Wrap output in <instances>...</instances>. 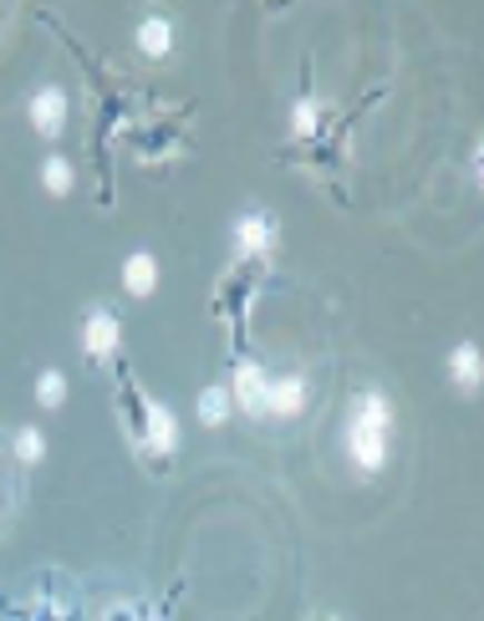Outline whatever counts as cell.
Segmentation results:
<instances>
[{
	"label": "cell",
	"mask_w": 484,
	"mask_h": 621,
	"mask_svg": "<svg viewBox=\"0 0 484 621\" xmlns=\"http://www.w3.org/2000/svg\"><path fill=\"white\" fill-rule=\"evenodd\" d=\"M387 443H393V407L383 393H363L347 413V459L363 474H377L387 464Z\"/></svg>",
	"instance_id": "cell-1"
},
{
	"label": "cell",
	"mask_w": 484,
	"mask_h": 621,
	"mask_svg": "<svg viewBox=\"0 0 484 621\" xmlns=\"http://www.w3.org/2000/svg\"><path fill=\"white\" fill-rule=\"evenodd\" d=\"M266 387H270L266 367H260V362H240V367H235V383H230V403L240 407V413H250V418H260V413H266Z\"/></svg>",
	"instance_id": "cell-2"
},
{
	"label": "cell",
	"mask_w": 484,
	"mask_h": 621,
	"mask_svg": "<svg viewBox=\"0 0 484 621\" xmlns=\"http://www.w3.org/2000/svg\"><path fill=\"white\" fill-rule=\"evenodd\" d=\"M61 122H67V92L51 82V87H41V92L31 97V128H37L41 138H57Z\"/></svg>",
	"instance_id": "cell-3"
},
{
	"label": "cell",
	"mask_w": 484,
	"mask_h": 621,
	"mask_svg": "<svg viewBox=\"0 0 484 621\" xmlns=\"http://www.w3.org/2000/svg\"><path fill=\"white\" fill-rule=\"evenodd\" d=\"M118 316L112 310H92L87 316V326H82V352L87 357H112L118 352Z\"/></svg>",
	"instance_id": "cell-4"
},
{
	"label": "cell",
	"mask_w": 484,
	"mask_h": 621,
	"mask_svg": "<svg viewBox=\"0 0 484 621\" xmlns=\"http://www.w3.org/2000/svg\"><path fill=\"white\" fill-rule=\"evenodd\" d=\"M302 407H306V383H302V377H270L266 413H276V418H296Z\"/></svg>",
	"instance_id": "cell-5"
},
{
	"label": "cell",
	"mask_w": 484,
	"mask_h": 621,
	"mask_svg": "<svg viewBox=\"0 0 484 621\" xmlns=\"http://www.w3.org/2000/svg\"><path fill=\"white\" fill-rule=\"evenodd\" d=\"M235 245H240L245 255L270 250V245H276V219H270V215H245V219H235Z\"/></svg>",
	"instance_id": "cell-6"
},
{
	"label": "cell",
	"mask_w": 484,
	"mask_h": 621,
	"mask_svg": "<svg viewBox=\"0 0 484 621\" xmlns=\"http://www.w3.org/2000/svg\"><path fill=\"white\" fill-rule=\"evenodd\" d=\"M122 286H128V296H154V286H158V260L148 250H138V255H128L122 260Z\"/></svg>",
	"instance_id": "cell-7"
},
{
	"label": "cell",
	"mask_w": 484,
	"mask_h": 621,
	"mask_svg": "<svg viewBox=\"0 0 484 621\" xmlns=\"http://www.w3.org/2000/svg\"><path fill=\"white\" fill-rule=\"evenodd\" d=\"M148 448H154V454H174V448H179V418H174L164 403L148 407Z\"/></svg>",
	"instance_id": "cell-8"
},
{
	"label": "cell",
	"mask_w": 484,
	"mask_h": 621,
	"mask_svg": "<svg viewBox=\"0 0 484 621\" xmlns=\"http://www.w3.org/2000/svg\"><path fill=\"white\" fill-rule=\"evenodd\" d=\"M448 377H454V387H464V393L480 387V347H474V342H464V347L448 357Z\"/></svg>",
	"instance_id": "cell-9"
},
{
	"label": "cell",
	"mask_w": 484,
	"mask_h": 621,
	"mask_svg": "<svg viewBox=\"0 0 484 621\" xmlns=\"http://www.w3.org/2000/svg\"><path fill=\"white\" fill-rule=\"evenodd\" d=\"M138 47H144L148 57H169V47H174V26L164 21V16H148V21L138 26Z\"/></svg>",
	"instance_id": "cell-10"
},
{
	"label": "cell",
	"mask_w": 484,
	"mask_h": 621,
	"mask_svg": "<svg viewBox=\"0 0 484 621\" xmlns=\"http://www.w3.org/2000/svg\"><path fill=\"white\" fill-rule=\"evenodd\" d=\"M230 387H205V393H199V423H205V428H219V423L230 418Z\"/></svg>",
	"instance_id": "cell-11"
},
{
	"label": "cell",
	"mask_w": 484,
	"mask_h": 621,
	"mask_svg": "<svg viewBox=\"0 0 484 621\" xmlns=\"http://www.w3.org/2000/svg\"><path fill=\"white\" fill-rule=\"evenodd\" d=\"M41 184H47L51 194H67L72 189V164H67V158H47V164H41Z\"/></svg>",
	"instance_id": "cell-12"
},
{
	"label": "cell",
	"mask_w": 484,
	"mask_h": 621,
	"mask_svg": "<svg viewBox=\"0 0 484 621\" xmlns=\"http://www.w3.org/2000/svg\"><path fill=\"white\" fill-rule=\"evenodd\" d=\"M61 397H67V377H61V372H41L37 377V403L41 407H61Z\"/></svg>",
	"instance_id": "cell-13"
},
{
	"label": "cell",
	"mask_w": 484,
	"mask_h": 621,
	"mask_svg": "<svg viewBox=\"0 0 484 621\" xmlns=\"http://www.w3.org/2000/svg\"><path fill=\"white\" fill-rule=\"evenodd\" d=\"M41 448H47V443H41V433H37V428H21V433H16V454H21L26 464H37Z\"/></svg>",
	"instance_id": "cell-14"
},
{
	"label": "cell",
	"mask_w": 484,
	"mask_h": 621,
	"mask_svg": "<svg viewBox=\"0 0 484 621\" xmlns=\"http://www.w3.org/2000/svg\"><path fill=\"white\" fill-rule=\"evenodd\" d=\"M312 128H316V108L302 102V108H296V132H312Z\"/></svg>",
	"instance_id": "cell-15"
},
{
	"label": "cell",
	"mask_w": 484,
	"mask_h": 621,
	"mask_svg": "<svg viewBox=\"0 0 484 621\" xmlns=\"http://www.w3.org/2000/svg\"><path fill=\"white\" fill-rule=\"evenodd\" d=\"M108 621H138V611H134V607H112Z\"/></svg>",
	"instance_id": "cell-16"
},
{
	"label": "cell",
	"mask_w": 484,
	"mask_h": 621,
	"mask_svg": "<svg viewBox=\"0 0 484 621\" xmlns=\"http://www.w3.org/2000/svg\"><path fill=\"white\" fill-rule=\"evenodd\" d=\"M322 621H342V617H322Z\"/></svg>",
	"instance_id": "cell-17"
}]
</instances>
